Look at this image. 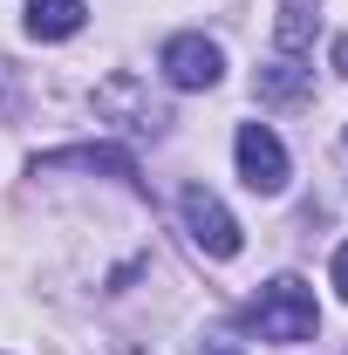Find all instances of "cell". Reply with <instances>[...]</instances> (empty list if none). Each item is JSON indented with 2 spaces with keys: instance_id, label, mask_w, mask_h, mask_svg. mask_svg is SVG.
I'll use <instances>...</instances> for the list:
<instances>
[{
  "instance_id": "obj_4",
  "label": "cell",
  "mask_w": 348,
  "mask_h": 355,
  "mask_svg": "<svg viewBox=\"0 0 348 355\" xmlns=\"http://www.w3.org/2000/svg\"><path fill=\"white\" fill-rule=\"evenodd\" d=\"M232 157H239L246 191H260V198L287 191V144L266 130V123H246V130H239V144H232Z\"/></svg>"
},
{
  "instance_id": "obj_2",
  "label": "cell",
  "mask_w": 348,
  "mask_h": 355,
  "mask_svg": "<svg viewBox=\"0 0 348 355\" xmlns=\"http://www.w3.org/2000/svg\"><path fill=\"white\" fill-rule=\"evenodd\" d=\"M177 212H184V232H191V246H198L205 260H232V253L246 246L239 219L225 212V198L205 191V184H184V191H177Z\"/></svg>"
},
{
  "instance_id": "obj_5",
  "label": "cell",
  "mask_w": 348,
  "mask_h": 355,
  "mask_svg": "<svg viewBox=\"0 0 348 355\" xmlns=\"http://www.w3.org/2000/svg\"><path fill=\"white\" fill-rule=\"evenodd\" d=\"M157 69H164L171 89H212L218 76H225V55H218V42H205V35H171L164 55H157Z\"/></svg>"
},
{
  "instance_id": "obj_3",
  "label": "cell",
  "mask_w": 348,
  "mask_h": 355,
  "mask_svg": "<svg viewBox=\"0 0 348 355\" xmlns=\"http://www.w3.org/2000/svg\"><path fill=\"white\" fill-rule=\"evenodd\" d=\"M96 116H110L116 130H130V137H164L171 130V110L150 96V83H137V76H110V83L96 89Z\"/></svg>"
},
{
  "instance_id": "obj_8",
  "label": "cell",
  "mask_w": 348,
  "mask_h": 355,
  "mask_svg": "<svg viewBox=\"0 0 348 355\" xmlns=\"http://www.w3.org/2000/svg\"><path fill=\"white\" fill-rule=\"evenodd\" d=\"M307 83H314V69H301V55H280V62L260 69V96L266 103H301Z\"/></svg>"
},
{
  "instance_id": "obj_11",
  "label": "cell",
  "mask_w": 348,
  "mask_h": 355,
  "mask_svg": "<svg viewBox=\"0 0 348 355\" xmlns=\"http://www.w3.org/2000/svg\"><path fill=\"white\" fill-rule=\"evenodd\" d=\"M198 355H246L239 342H225V335H212V342H198Z\"/></svg>"
},
{
  "instance_id": "obj_13",
  "label": "cell",
  "mask_w": 348,
  "mask_h": 355,
  "mask_svg": "<svg viewBox=\"0 0 348 355\" xmlns=\"http://www.w3.org/2000/svg\"><path fill=\"white\" fill-rule=\"evenodd\" d=\"M335 69H342V76H348V42H335Z\"/></svg>"
},
{
  "instance_id": "obj_10",
  "label": "cell",
  "mask_w": 348,
  "mask_h": 355,
  "mask_svg": "<svg viewBox=\"0 0 348 355\" xmlns=\"http://www.w3.org/2000/svg\"><path fill=\"white\" fill-rule=\"evenodd\" d=\"M14 110H21V83H14V69L0 62V123H7Z\"/></svg>"
},
{
  "instance_id": "obj_6",
  "label": "cell",
  "mask_w": 348,
  "mask_h": 355,
  "mask_svg": "<svg viewBox=\"0 0 348 355\" xmlns=\"http://www.w3.org/2000/svg\"><path fill=\"white\" fill-rule=\"evenodd\" d=\"M42 171H110V178H123V184H137V157L116 150V144H69V150L35 157V178Z\"/></svg>"
},
{
  "instance_id": "obj_1",
  "label": "cell",
  "mask_w": 348,
  "mask_h": 355,
  "mask_svg": "<svg viewBox=\"0 0 348 355\" xmlns=\"http://www.w3.org/2000/svg\"><path fill=\"white\" fill-rule=\"evenodd\" d=\"M253 328H260V342H280V349H294V342H314V328H321V308H314V287H307L301 273H280V280H266L253 314H246Z\"/></svg>"
},
{
  "instance_id": "obj_12",
  "label": "cell",
  "mask_w": 348,
  "mask_h": 355,
  "mask_svg": "<svg viewBox=\"0 0 348 355\" xmlns=\"http://www.w3.org/2000/svg\"><path fill=\"white\" fill-rule=\"evenodd\" d=\"M335 294H342V301H348V246H342V253H335Z\"/></svg>"
},
{
  "instance_id": "obj_9",
  "label": "cell",
  "mask_w": 348,
  "mask_h": 355,
  "mask_svg": "<svg viewBox=\"0 0 348 355\" xmlns=\"http://www.w3.org/2000/svg\"><path fill=\"white\" fill-rule=\"evenodd\" d=\"M273 42H280V55H301V48L314 42V7H307V0H287V7H280Z\"/></svg>"
},
{
  "instance_id": "obj_7",
  "label": "cell",
  "mask_w": 348,
  "mask_h": 355,
  "mask_svg": "<svg viewBox=\"0 0 348 355\" xmlns=\"http://www.w3.org/2000/svg\"><path fill=\"white\" fill-rule=\"evenodd\" d=\"M89 7L82 0H28V35L35 42H69V35H82Z\"/></svg>"
}]
</instances>
